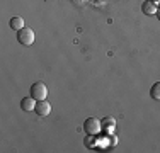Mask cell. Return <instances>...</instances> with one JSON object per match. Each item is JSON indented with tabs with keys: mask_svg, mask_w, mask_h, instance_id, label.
<instances>
[{
	"mask_svg": "<svg viewBox=\"0 0 160 153\" xmlns=\"http://www.w3.org/2000/svg\"><path fill=\"white\" fill-rule=\"evenodd\" d=\"M38 112V116H41V117H44V116H48L49 112H51V104L44 99V101H38L36 102V109H34Z\"/></svg>",
	"mask_w": 160,
	"mask_h": 153,
	"instance_id": "obj_4",
	"label": "cell"
},
{
	"mask_svg": "<svg viewBox=\"0 0 160 153\" xmlns=\"http://www.w3.org/2000/svg\"><path fill=\"white\" fill-rule=\"evenodd\" d=\"M31 95L36 101H44L48 95V89L43 82H34L31 85Z\"/></svg>",
	"mask_w": 160,
	"mask_h": 153,
	"instance_id": "obj_2",
	"label": "cell"
},
{
	"mask_svg": "<svg viewBox=\"0 0 160 153\" xmlns=\"http://www.w3.org/2000/svg\"><path fill=\"white\" fill-rule=\"evenodd\" d=\"M142 10H143V14H147V15H155L158 9H157V3H153L152 0H147V2H143Z\"/></svg>",
	"mask_w": 160,
	"mask_h": 153,
	"instance_id": "obj_6",
	"label": "cell"
},
{
	"mask_svg": "<svg viewBox=\"0 0 160 153\" xmlns=\"http://www.w3.org/2000/svg\"><path fill=\"white\" fill-rule=\"evenodd\" d=\"M9 26H10V29H14V31H21L22 27H26V26H24V19L19 17V15H16V17L10 19Z\"/></svg>",
	"mask_w": 160,
	"mask_h": 153,
	"instance_id": "obj_7",
	"label": "cell"
},
{
	"mask_svg": "<svg viewBox=\"0 0 160 153\" xmlns=\"http://www.w3.org/2000/svg\"><path fill=\"white\" fill-rule=\"evenodd\" d=\"M36 102H38V101L32 97V95H31V97H24V99L21 101V109L26 111V112L34 111V109H36Z\"/></svg>",
	"mask_w": 160,
	"mask_h": 153,
	"instance_id": "obj_5",
	"label": "cell"
},
{
	"mask_svg": "<svg viewBox=\"0 0 160 153\" xmlns=\"http://www.w3.org/2000/svg\"><path fill=\"white\" fill-rule=\"evenodd\" d=\"M150 95H152V99H155V101H160V82H155L153 85H152Z\"/></svg>",
	"mask_w": 160,
	"mask_h": 153,
	"instance_id": "obj_8",
	"label": "cell"
},
{
	"mask_svg": "<svg viewBox=\"0 0 160 153\" xmlns=\"http://www.w3.org/2000/svg\"><path fill=\"white\" fill-rule=\"evenodd\" d=\"M101 128H102L101 121H97L96 117H89V119L83 122V129H85V133L89 136H96L101 131Z\"/></svg>",
	"mask_w": 160,
	"mask_h": 153,
	"instance_id": "obj_3",
	"label": "cell"
},
{
	"mask_svg": "<svg viewBox=\"0 0 160 153\" xmlns=\"http://www.w3.org/2000/svg\"><path fill=\"white\" fill-rule=\"evenodd\" d=\"M17 41L24 46H29L34 43V31L31 27H22L21 31H17Z\"/></svg>",
	"mask_w": 160,
	"mask_h": 153,
	"instance_id": "obj_1",
	"label": "cell"
},
{
	"mask_svg": "<svg viewBox=\"0 0 160 153\" xmlns=\"http://www.w3.org/2000/svg\"><path fill=\"white\" fill-rule=\"evenodd\" d=\"M155 15H157V19H158V21H160V9L157 10V14H155Z\"/></svg>",
	"mask_w": 160,
	"mask_h": 153,
	"instance_id": "obj_9",
	"label": "cell"
}]
</instances>
